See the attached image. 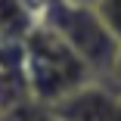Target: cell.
<instances>
[{"instance_id":"obj_1","label":"cell","mask_w":121,"mask_h":121,"mask_svg":"<svg viewBox=\"0 0 121 121\" xmlns=\"http://www.w3.org/2000/svg\"><path fill=\"white\" fill-rule=\"evenodd\" d=\"M22 47H25L22 75H25L28 96L31 103L43 109L59 103L62 96L75 93L78 87L96 81L90 75V68L65 47V40L43 25H34V31L22 40Z\"/></svg>"},{"instance_id":"obj_2","label":"cell","mask_w":121,"mask_h":121,"mask_svg":"<svg viewBox=\"0 0 121 121\" xmlns=\"http://www.w3.org/2000/svg\"><path fill=\"white\" fill-rule=\"evenodd\" d=\"M34 16L22 0H0V40H16L22 43L34 31Z\"/></svg>"},{"instance_id":"obj_3","label":"cell","mask_w":121,"mask_h":121,"mask_svg":"<svg viewBox=\"0 0 121 121\" xmlns=\"http://www.w3.org/2000/svg\"><path fill=\"white\" fill-rule=\"evenodd\" d=\"M96 19L103 22V28L118 40L121 47V0H96V6H93Z\"/></svg>"},{"instance_id":"obj_4","label":"cell","mask_w":121,"mask_h":121,"mask_svg":"<svg viewBox=\"0 0 121 121\" xmlns=\"http://www.w3.org/2000/svg\"><path fill=\"white\" fill-rule=\"evenodd\" d=\"M99 84H106L115 96H121V47H118V53H115V62H112V68H109V75H106Z\"/></svg>"},{"instance_id":"obj_5","label":"cell","mask_w":121,"mask_h":121,"mask_svg":"<svg viewBox=\"0 0 121 121\" xmlns=\"http://www.w3.org/2000/svg\"><path fill=\"white\" fill-rule=\"evenodd\" d=\"M68 6H87V9H93L96 6V0H65Z\"/></svg>"},{"instance_id":"obj_6","label":"cell","mask_w":121,"mask_h":121,"mask_svg":"<svg viewBox=\"0 0 121 121\" xmlns=\"http://www.w3.org/2000/svg\"><path fill=\"white\" fill-rule=\"evenodd\" d=\"M109 121H121V96H118V103H115V109H112V118Z\"/></svg>"},{"instance_id":"obj_7","label":"cell","mask_w":121,"mask_h":121,"mask_svg":"<svg viewBox=\"0 0 121 121\" xmlns=\"http://www.w3.org/2000/svg\"><path fill=\"white\" fill-rule=\"evenodd\" d=\"M50 121H53V118H50Z\"/></svg>"}]
</instances>
